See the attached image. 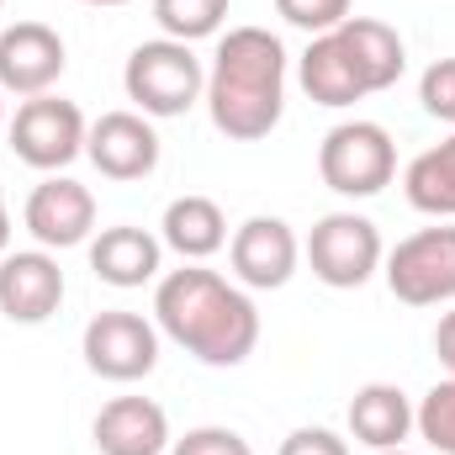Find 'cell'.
I'll return each instance as SVG.
<instances>
[{"mask_svg":"<svg viewBox=\"0 0 455 455\" xmlns=\"http://www.w3.org/2000/svg\"><path fill=\"white\" fill-rule=\"evenodd\" d=\"M154 318L186 355L202 365H243L259 344V313L254 302L228 286L218 270H170L154 291Z\"/></svg>","mask_w":455,"mask_h":455,"instance_id":"1","label":"cell"},{"mask_svg":"<svg viewBox=\"0 0 455 455\" xmlns=\"http://www.w3.org/2000/svg\"><path fill=\"white\" fill-rule=\"evenodd\" d=\"M286 107V48L265 27H233L207 75V112L212 127L233 143H259L275 132Z\"/></svg>","mask_w":455,"mask_h":455,"instance_id":"2","label":"cell"},{"mask_svg":"<svg viewBox=\"0 0 455 455\" xmlns=\"http://www.w3.org/2000/svg\"><path fill=\"white\" fill-rule=\"evenodd\" d=\"M122 85H127V101H138L143 116H186L202 101L207 75H202V59L191 53V43L154 37V43H138L127 53Z\"/></svg>","mask_w":455,"mask_h":455,"instance_id":"3","label":"cell"},{"mask_svg":"<svg viewBox=\"0 0 455 455\" xmlns=\"http://www.w3.org/2000/svg\"><path fill=\"white\" fill-rule=\"evenodd\" d=\"M318 175L339 196H376L397 175V143L381 122H339L318 148Z\"/></svg>","mask_w":455,"mask_h":455,"instance_id":"4","label":"cell"},{"mask_svg":"<svg viewBox=\"0 0 455 455\" xmlns=\"http://www.w3.org/2000/svg\"><path fill=\"white\" fill-rule=\"evenodd\" d=\"M85 116L75 101L64 96H32L16 107V122H11V154L32 170H64L85 154Z\"/></svg>","mask_w":455,"mask_h":455,"instance_id":"5","label":"cell"},{"mask_svg":"<svg viewBox=\"0 0 455 455\" xmlns=\"http://www.w3.org/2000/svg\"><path fill=\"white\" fill-rule=\"evenodd\" d=\"M387 286L408 307L455 302V228H419L387 254Z\"/></svg>","mask_w":455,"mask_h":455,"instance_id":"6","label":"cell"},{"mask_svg":"<svg viewBox=\"0 0 455 455\" xmlns=\"http://www.w3.org/2000/svg\"><path fill=\"white\" fill-rule=\"evenodd\" d=\"M307 265L323 286L355 291L381 265V233L360 212H329V218H318L313 238H307Z\"/></svg>","mask_w":455,"mask_h":455,"instance_id":"7","label":"cell"},{"mask_svg":"<svg viewBox=\"0 0 455 455\" xmlns=\"http://www.w3.org/2000/svg\"><path fill=\"white\" fill-rule=\"evenodd\" d=\"M85 365L96 371V376H107V381H143L154 365H159V334H154V323L148 318H138V313H96L91 323H85Z\"/></svg>","mask_w":455,"mask_h":455,"instance_id":"8","label":"cell"},{"mask_svg":"<svg viewBox=\"0 0 455 455\" xmlns=\"http://www.w3.org/2000/svg\"><path fill=\"white\" fill-rule=\"evenodd\" d=\"M69 53H64V37L43 21H16L0 32V91L11 96H48V85L64 75Z\"/></svg>","mask_w":455,"mask_h":455,"instance_id":"9","label":"cell"},{"mask_svg":"<svg viewBox=\"0 0 455 455\" xmlns=\"http://www.w3.org/2000/svg\"><path fill=\"white\" fill-rule=\"evenodd\" d=\"M85 154L107 180H143L159 170V132L138 112H101L85 132Z\"/></svg>","mask_w":455,"mask_h":455,"instance_id":"10","label":"cell"},{"mask_svg":"<svg viewBox=\"0 0 455 455\" xmlns=\"http://www.w3.org/2000/svg\"><path fill=\"white\" fill-rule=\"evenodd\" d=\"M64 302V270L48 249H16L0 259V313L11 323H48Z\"/></svg>","mask_w":455,"mask_h":455,"instance_id":"11","label":"cell"},{"mask_svg":"<svg viewBox=\"0 0 455 455\" xmlns=\"http://www.w3.org/2000/svg\"><path fill=\"white\" fill-rule=\"evenodd\" d=\"M91 228H96V196L69 175H48L27 196V233L43 249H75L91 238Z\"/></svg>","mask_w":455,"mask_h":455,"instance_id":"12","label":"cell"},{"mask_svg":"<svg viewBox=\"0 0 455 455\" xmlns=\"http://www.w3.org/2000/svg\"><path fill=\"white\" fill-rule=\"evenodd\" d=\"M228 254H233V275L243 286H254V291L286 286L297 275V259H302L297 233L281 223V218H249V223L233 233Z\"/></svg>","mask_w":455,"mask_h":455,"instance_id":"13","label":"cell"},{"mask_svg":"<svg viewBox=\"0 0 455 455\" xmlns=\"http://www.w3.org/2000/svg\"><path fill=\"white\" fill-rule=\"evenodd\" d=\"M91 435H96V451L101 455H164L170 451V419L148 397H112L96 413Z\"/></svg>","mask_w":455,"mask_h":455,"instance_id":"14","label":"cell"},{"mask_svg":"<svg viewBox=\"0 0 455 455\" xmlns=\"http://www.w3.org/2000/svg\"><path fill=\"white\" fill-rule=\"evenodd\" d=\"M334 32H339V43H344V53H349V64H355V75H360V85H365V96L371 91H392L403 80L408 48H403L397 27H387L376 16H349Z\"/></svg>","mask_w":455,"mask_h":455,"instance_id":"15","label":"cell"},{"mask_svg":"<svg viewBox=\"0 0 455 455\" xmlns=\"http://www.w3.org/2000/svg\"><path fill=\"white\" fill-rule=\"evenodd\" d=\"M349 435L365 451H397L413 435V403L392 381H371L349 397Z\"/></svg>","mask_w":455,"mask_h":455,"instance_id":"16","label":"cell"},{"mask_svg":"<svg viewBox=\"0 0 455 455\" xmlns=\"http://www.w3.org/2000/svg\"><path fill=\"white\" fill-rule=\"evenodd\" d=\"M159 238L148 228H132V223H116V228H101V238L91 243V270L96 281L107 286H143L159 275Z\"/></svg>","mask_w":455,"mask_h":455,"instance_id":"17","label":"cell"},{"mask_svg":"<svg viewBox=\"0 0 455 455\" xmlns=\"http://www.w3.org/2000/svg\"><path fill=\"white\" fill-rule=\"evenodd\" d=\"M164 243L180 254V259H207L228 243V218L212 196H175L164 207Z\"/></svg>","mask_w":455,"mask_h":455,"instance_id":"18","label":"cell"},{"mask_svg":"<svg viewBox=\"0 0 455 455\" xmlns=\"http://www.w3.org/2000/svg\"><path fill=\"white\" fill-rule=\"evenodd\" d=\"M302 91L318 107H355L365 96V85H360V75H355V64L344 53L339 32H323V37L307 43V53H302Z\"/></svg>","mask_w":455,"mask_h":455,"instance_id":"19","label":"cell"},{"mask_svg":"<svg viewBox=\"0 0 455 455\" xmlns=\"http://www.w3.org/2000/svg\"><path fill=\"white\" fill-rule=\"evenodd\" d=\"M403 191H408L413 212H424V218H455V132L440 148H424L408 164Z\"/></svg>","mask_w":455,"mask_h":455,"instance_id":"20","label":"cell"},{"mask_svg":"<svg viewBox=\"0 0 455 455\" xmlns=\"http://www.w3.org/2000/svg\"><path fill=\"white\" fill-rule=\"evenodd\" d=\"M228 16V0H154V21L164 27V37L175 43H196L212 37Z\"/></svg>","mask_w":455,"mask_h":455,"instance_id":"21","label":"cell"},{"mask_svg":"<svg viewBox=\"0 0 455 455\" xmlns=\"http://www.w3.org/2000/svg\"><path fill=\"white\" fill-rule=\"evenodd\" d=\"M413 429L440 455H455V376L440 381V387H429V397L413 408Z\"/></svg>","mask_w":455,"mask_h":455,"instance_id":"22","label":"cell"},{"mask_svg":"<svg viewBox=\"0 0 455 455\" xmlns=\"http://www.w3.org/2000/svg\"><path fill=\"white\" fill-rule=\"evenodd\" d=\"M275 11L291 27L313 32V37H323V32H334V27L349 21V0H275Z\"/></svg>","mask_w":455,"mask_h":455,"instance_id":"23","label":"cell"},{"mask_svg":"<svg viewBox=\"0 0 455 455\" xmlns=\"http://www.w3.org/2000/svg\"><path fill=\"white\" fill-rule=\"evenodd\" d=\"M419 101L424 112L440 116V122H455V59H435L419 80Z\"/></svg>","mask_w":455,"mask_h":455,"instance_id":"24","label":"cell"},{"mask_svg":"<svg viewBox=\"0 0 455 455\" xmlns=\"http://www.w3.org/2000/svg\"><path fill=\"white\" fill-rule=\"evenodd\" d=\"M170 455H254V451H249L243 435L202 424V429H186V440H170Z\"/></svg>","mask_w":455,"mask_h":455,"instance_id":"25","label":"cell"},{"mask_svg":"<svg viewBox=\"0 0 455 455\" xmlns=\"http://www.w3.org/2000/svg\"><path fill=\"white\" fill-rule=\"evenodd\" d=\"M275 455H349V445L334 429H291Z\"/></svg>","mask_w":455,"mask_h":455,"instance_id":"26","label":"cell"},{"mask_svg":"<svg viewBox=\"0 0 455 455\" xmlns=\"http://www.w3.org/2000/svg\"><path fill=\"white\" fill-rule=\"evenodd\" d=\"M435 355H440V365L455 376V307L440 318V329H435Z\"/></svg>","mask_w":455,"mask_h":455,"instance_id":"27","label":"cell"},{"mask_svg":"<svg viewBox=\"0 0 455 455\" xmlns=\"http://www.w3.org/2000/svg\"><path fill=\"white\" fill-rule=\"evenodd\" d=\"M11 254V212H5V202H0V259Z\"/></svg>","mask_w":455,"mask_h":455,"instance_id":"28","label":"cell"},{"mask_svg":"<svg viewBox=\"0 0 455 455\" xmlns=\"http://www.w3.org/2000/svg\"><path fill=\"white\" fill-rule=\"evenodd\" d=\"M85 5H127V0H85Z\"/></svg>","mask_w":455,"mask_h":455,"instance_id":"29","label":"cell"},{"mask_svg":"<svg viewBox=\"0 0 455 455\" xmlns=\"http://www.w3.org/2000/svg\"><path fill=\"white\" fill-rule=\"evenodd\" d=\"M376 455H413V451H403V445H397V451H376Z\"/></svg>","mask_w":455,"mask_h":455,"instance_id":"30","label":"cell"},{"mask_svg":"<svg viewBox=\"0 0 455 455\" xmlns=\"http://www.w3.org/2000/svg\"><path fill=\"white\" fill-rule=\"evenodd\" d=\"M0 122H5V101H0Z\"/></svg>","mask_w":455,"mask_h":455,"instance_id":"31","label":"cell"},{"mask_svg":"<svg viewBox=\"0 0 455 455\" xmlns=\"http://www.w3.org/2000/svg\"><path fill=\"white\" fill-rule=\"evenodd\" d=\"M0 202H5V196H0Z\"/></svg>","mask_w":455,"mask_h":455,"instance_id":"32","label":"cell"},{"mask_svg":"<svg viewBox=\"0 0 455 455\" xmlns=\"http://www.w3.org/2000/svg\"><path fill=\"white\" fill-rule=\"evenodd\" d=\"M0 5H5V0H0Z\"/></svg>","mask_w":455,"mask_h":455,"instance_id":"33","label":"cell"}]
</instances>
